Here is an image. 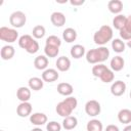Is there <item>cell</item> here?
<instances>
[{"mask_svg":"<svg viewBox=\"0 0 131 131\" xmlns=\"http://www.w3.org/2000/svg\"><path fill=\"white\" fill-rule=\"evenodd\" d=\"M110 56V50L105 46H100L98 48L90 49L86 52V60L89 63H100L107 59Z\"/></svg>","mask_w":131,"mask_h":131,"instance_id":"6da1fadb","label":"cell"},{"mask_svg":"<svg viewBox=\"0 0 131 131\" xmlns=\"http://www.w3.org/2000/svg\"><path fill=\"white\" fill-rule=\"evenodd\" d=\"M112 38H113V29L106 25L101 26L100 29L94 33V36H93L94 43L101 46H103L108 41H111Z\"/></svg>","mask_w":131,"mask_h":131,"instance_id":"7a4b0ae2","label":"cell"},{"mask_svg":"<svg viewBox=\"0 0 131 131\" xmlns=\"http://www.w3.org/2000/svg\"><path fill=\"white\" fill-rule=\"evenodd\" d=\"M18 38V32L13 28L1 27L0 28V39L7 43H13Z\"/></svg>","mask_w":131,"mask_h":131,"instance_id":"3957f363","label":"cell"},{"mask_svg":"<svg viewBox=\"0 0 131 131\" xmlns=\"http://www.w3.org/2000/svg\"><path fill=\"white\" fill-rule=\"evenodd\" d=\"M26 21H27V16L20 10H16L12 12L9 16V23L13 28H21L26 24Z\"/></svg>","mask_w":131,"mask_h":131,"instance_id":"277c9868","label":"cell"},{"mask_svg":"<svg viewBox=\"0 0 131 131\" xmlns=\"http://www.w3.org/2000/svg\"><path fill=\"white\" fill-rule=\"evenodd\" d=\"M100 110H101V107L97 100L92 99V100L87 101L85 104V112L90 117H95V116L99 115Z\"/></svg>","mask_w":131,"mask_h":131,"instance_id":"5b68a950","label":"cell"},{"mask_svg":"<svg viewBox=\"0 0 131 131\" xmlns=\"http://www.w3.org/2000/svg\"><path fill=\"white\" fill-rule=\"evenodd\" d=\"M125 91H126V84L121 80L114 82L111 86V92L115 96H121L125 93Z\"/></svg>","mask_w":131,"mask_h":131,"instance_id":"8992f818","label":"cell"},{"mask_svg":"<svg viewBox=\"0 0 131 131\" xmlns=\"http://www.w3.org/2000/svg\"><path fill=\"white\" fill-rule=\"evenodd\" d=\"M31 113H32V104L29 101L20 102L16 107V114L21 118H26L30 116Z\"/></svg>","mask_w":131,"mask_h":131,"instance_id":"52a82bcc","label":"cell"},{"mask_svg":"<svg viewBox=\"0 0 131 131\" xmlns=\"http://www.w3.org/2000/svg\"><path fill=\"white\" fill-rule=\"evenodd\" d=\"M73 111H74V110H73L64 100L58 102L57 105H56V113H57L59 116L63 117V118L71 116V114H72Z\"/></svg>","mask_w":131,"mask_h":131,"instance_id":"ba28073f","label":"cell"},{"mask_svg":"<svg viewBox=\"0 0 131 131\" xmlns=\"http://www.w3.org/2000/svg\"><path fill=\"white\" fill-rule=\"evenodd\" d=\"M58 77L59 75L55 69H46L42 73V80L44 82H48V83L54 82L58 79Z\"/></svg>","mask_w":131,"mask_h":131,"instance_id":"9c48e42d","label":"cell"},{"mask_svg":"<svg viewBox=\"0 0 131 131\" xmlns=\"http://www.w3.org/2000/svg\"><path fill=\"white\" fill-rule=\"evenodd\" d=\"M30 122L35 126H42L47 123V116L44 113H34L30 116Z\"/></svg>","mask_w":131,"mask_h":131,"instance_id":"30bf717a","label":"cell"},{"mask_svg":"<svg viewBox=\"0 0 131 131\" xmlns=\"http://www.w3.org/2000/svg\"><path fill=\"white\" fill-rule=\"evenodd\" d=\"M50 20H51L53 26H55V27H62L66 24V16H64V14L62 12L55 11V12H53L51 14Z\"/></svg>","mask_w":131,"mask_h":131,"instance_id":"8fae6325","label":"cell"},{"mask_svg":"<svg viewBox=\"0 0 131 131\" xmlns=\"http://www.w3.org/2000/svg\"><path fill=\"white\" fill-rule=\"evenodd\" d=\"M124 64H125V61H124V58L120 55H117V56H114L112 59H111V69L112 71L114 72H120L121 70H123L124 68Z\"/></svg>","mask_w":131,"mask_h":131,"instance_id":"7c38bea8","label":"cell"},{"mask_svg":"<svg viewBox=\"0 0 131 131\" xmlns=\"http://www.w3.org/2000/svg\"><path fill=\"white\" fill-rule=\"evenodd\" d=\"M16 97L21 102L29 101L31 98V89L29 87H25V86L19 87L16 91Z\"/></svg>","mask_w":131,"mask_h":131,"instance_id":"4fadbf2b","label":"cell"},{"mask_svg":"<svg viewBox=\"0 0 131 131\" xmlns=\"http://www.w3.org/2000/svg\"><path fill=\"white\" fill-rule=\"evenodd\" d=\"M55 64H56V68H57L58 71H60V72H67L71 68V60L67 56H60V57L57 58Z\"/></svg>","mask_w":131,"mask_h":131,"instance_id":"5bb4252c","label":"cell"},{"mask_svg":"<svg viewBox=\"0 0 131 131\" xmlns=\"http://www.w3.org/2000/svg\"><path fill=\"white\" fill-rule=\"evenodd\" d=\"M108 10L114 14H119L123 10V2L121 0H111L107 3Z\"/></svg>","mask_w":131,"mask_h":131,"instance_id":"9a60e30c","label":"cell"},{"mask_svg":"<svg viewBox=\"0 0 131 131\" xmlns=\"http://www.w3.org/2000/svg\"><path fill=\"white\" fill-rule=\"evenodd\" d=\"M74 91V88L73 86L70 84V83H67V82H62V83H59L57 85V92L60 94V95H63V96H70Z\"/></svg>","mask_w":131,"mask_h":131,"instance_id":"2e32d148","label":"cell"},{"mask_svg":"<svg viewBox=\"0 0 131 131\" xmlns=\"http://www.w3.org/2000/svg\"><path fill=\"white\" fill-rule=\"evenodd\" d=\"M14 53H15V50H14L13 46H11V45H4L1 48V51H0L1 58L4 59V60L11 59L13 57Z\"/></svg>","mask_w":131,"mask_h":131,"instance_id":"e0dca14e","label":"cell"},{"mask_svg":"<svg viewBox=\"0 0 131 131\" xmlns=\"http://www.w3.org/2000/svg\"><path fill=\"white\" fill-rule=\"evenodd\" d=\"M118 120L122 124L129 125L131 123V111L128 108H123L118 113Z\"/></svg>","mask_w":131,"mask_h":131,"instance_id":"ac0fdd59","label":"cell"},{"mask_svg":"<svg viewBox=\"0 0 131 131\" xmlns=\"http://www.w3.org/2000/svg\"><path fill=\"white\" fill-rule=\"evenodd\" d=\"M34 67L37 70H46L48 67V58L46 55H38L34 59Z\"/></svg>","mask_w":131,"mask_h":131,"instance_id":"d6986e66","label":"cell"},{"mask_svg":"<svg viewBox=\"0 0 131 131\" xmlns=\"http://www.w3.org/2000/svg\"><path fill=\"white\" fill-rule=\"evenodd\" d=\"M29 88L31 90H34V91H38V90H41L43 88V84H44V81L41 79V78H38V77H33V78H30L29 80Z\"/></svg>","mask_w":131,"mask_h":131,"instance_id":"ffe728a7","label":"cell"},{"mask_svg":"<svg viewBox=\"0 0 131 131\" xmlns=\"http://www.w3.org/2000/svg\"><path fill=\"white\" fill-rule=\"evenodd\" d=\"M62 38L68 43L74 42L77 39V32H76V30L73 29V28H67L62 32Z\"/></svg>","mask_w":131,"mask_h":131,"instance_id":"44dd1931","label":"cell"},{"mask_svg":"<svg viewBox=\"0 0 131 131\" xmlns=\"http://www.w3.org/2000/svg\"><path fill=\"white\" fill-rule=\"evenodd\" d=\"M78 125V120L76 117L74 116H69V117H66L62 121V127L66 129V130H72L74 128H76Z\"/></svg>","mask_w":131,"mask_h":131,"instance_id":"7402d4cb","label":"cell"},{"mask_svg":"<svg viewBox=\"0 0 131 131\" xmlns=\"http://www.w3.org/2000/svg\"><path fill=\"white\" fill-rule=\"evenodd\" d=\"M72 57L74 58H80L85 54V47L81 44H76L74 46H72L71 51H70Z\"/></svg>","mask_w":131,"mask_h":131,"instance_id":"603a6c76","label":"cell"},{"mask_svg":"<svg viewBox=\"0 0 131 131\" xmlns=\"http://www.w3.org/2000/svg\"><path fill=\"white\" fill-rule=\"evenodd\" d=\"M87 131H102V123L99 121V120H96V119H93V120H90L88 123H87Z\"/></svg>","mask_w":131,"mask_h":131,"instance_id":"cb8c5ba5","label":"cell"},{"mask_svg":"<svg viewBox=\"0 0 131 131\" xmlns=\"http://www.w3.org/2000/svg\"><path fill=\"white\" fill-rule=\"evenodd\" d=\"M126 17L127 16H125L124 14H118V15H116L114 17V19H113V26H114V28L117 29V30H119V31L121 29H123L124 26H125V23H126Z\"/></svg>","mask_w":131,"mask_h":131,"instance_id":"d4e9b609","label":"cell"},{"mask_svg":"<svg viewBox=\"0 0 131 131\" xmlns=\"http://www.w3.org/2000/svg\"><path fill=\"white\" fill-rule=\"evenodd\" d=\"M125 47H126V44L124 43L123 40L121 39H114L112 41V48L115 52L117 53H122L124 52L125 50Z\"/></svg>","mask_w":131,"mask_h":131,"instance_id":"484cf974","label":"cell"},{"mask_svg":"<svg viewBox=\"0 0 131 131\" xmlns=\"http://www.w3.org/2000/svg\"><path fill=\"white\" fill-rule=\"evenodd\" d=\"M33 40L34 39H33V37L31 35H23L18 39V45H19L20 48H23V49L26 50L30 46V44L32 43Z\"/></svg>","mask_w":131,"mask_h":131,"instance_id":"4316f807","label":"cell"},{"mask_svg":"<svg viewBox=\"0 0 131 131\" xmlns=\"http://www.w3.org/2000/svg\"><path fill=\"white\" fill-rule=\"evenodd\" d=\"M44 52L47 57H56L59 53V47L52 46V45H45Z\"/></svg>","mask_w":131,"mask_h":131,"instance_id":"83f0119b","label":"cell"},{"mask_svg":"<svg viewBox=\"0 0 131 131\" xmlns=\"http://www.w3.org/2000/svg\"><path fill=\"white\" fill-rule=\"evenodd\" d=\"M108 68L106 66H104L103 63H96L95 66H93L92 68V74L94 77L96 78H100V76L107 70Z\"/></svg>","mask_w":131,"mask_h":131,"instance_id":"f1b7e54d","label":"cell"},{"mask_svg":"<svg viewBox=\"0 0 131 131\" xmlns=\"http://www.w3.org/2000/svg\"><path fill=\"white\" fill-rule=\"evenodd\" d=\"M45 33H46L45 28H44L43 26H41V25L35 26V27L33 28V31H32V34H33V36H34L36 39H41V38H43V37L45 36Z\"/></svg>","mask_w":131,"mask_h":131,"instance_id":"f546056e","label":"cell"},{"mask_svg":"<svg viewBox=\"0 0 131 131\" xmlns=\"http://www.w3.org/2000/svg\"><path fill=\"white\" fill-rule=\"evenodd\" d=\"M114 78H115V74L112 70L107 69L101 76H100V80L103 82V83H110V82H113L114 81Z\"/></svg>","mask_w":131,"mask_h":131,"instance_id":"4dcf8cb0","label":"cell"},{"mask_svg":"<svg viewBox=\"0 0 131 131\" xmlns=\"http://www.w3.org/2000/svg\"><path fill=\"white\" fill-rule=\"evenodd\" d=\"M46 45H52V46L59 47L61 45V41H60V39L57 36L51 35V36L47 37V39H46Z\"/></svg>","mask_w":131,"mask_h":131,"instance_id":"1f68e13d","label":"cell"},{"mask_svg":"<svg viewBox=\"0 0 131 131\" xmlns=\"http://www.w3.org/2000/svg\"><path fill=\"white\" fill-rule=\"evenodd\" d=\"M46 129L47 131H60L61 130V125L55 121H51L49 123H47L46 125Z\"/></svg>","mask_w":131,"mask_h":131,"instance_id":"d6a6232c","label":"cell"},{"mask_svg":"<svg viewBox=\"0 0 131 131\" xmlns=\"http://www.w3.org/2000/svg\"><path fill=\"white\" fill-rule=\"evenodd\" d=\"M39 50V43L34 39L33 41H32V43L30 44V46L26 49V51L28 52V53H31V54H34V53H36L37 51Z\"/></svg>","mask_w":131,"mask_h":131,"instance_id":"836d02e7","label":"cell"},{"mask_svg":"<svg viewBox=\"0 0 131 131\" xmlns=\"http://www.w3.org/2000/svg\"><path fill=\"white\" fill-rule=\"evenodd\" d=\"M119 32H120V37H121L123 40H127V41L131 40V32H129V31L125 30L124 28H123V29H121Z\"/></svg>","mask_w":131,"mask_h":131,"instance_id":"e575fe53","label":"cell"},{"mask_svg":"<svg viewBox=\"0 0 131 131\" xmlns=\"http://www.w3.org/2000/svg\"><path fill=\"white\" fill-rule=\"evenodd\" d=\"M124 29L131 32V15L127 16L126 17V23H125V26H124Z\"/></svg>","mask_w":131,"mask_h":131,"instance_id":"d590c367","label":"cell"},{"mask_svg":"<svg viewBox=\"0 0 131 131\" xmlns=\"http://www.w3.org/2000/svg\"><path fill=\"white\" fill-rule=\"evenodd\" d=\"M105 131H120V130H119L118 126L111 124V125H107V126H106V128H105Z\"/></svg>","mask_w":131,"mask_h":131,"instance_id":"8d00e7d4","label":"cell"},{"mask_svg":"<svg viewBox=\"0 0 131 131\" xmlns=\"http://www.w3.org/2000/svg\"><path fill=\"white\" fill-rule=\"evenodd\" d=\"M70 3L72 5H82L84 3V0H71Z\"/></svg>","mask_w":131,"mask_h":131,"instance_id":"74e56055","label":"cell"},{"mask_svg":"<svg viewBox=\"0 0 131 131\" xmlns=\"http://www.w3.org/2000/svg\"><path fill=\"white\" fill-rule=\"evenodd\" d=\"M123 131H131V124H129V125H127L124 129H123Z\"/></svg>","mask_w":131,"mask_h":131,"instance_id":"f35d334b","label":"cell"},{"mask_svg":"<svg viewBox=\"0 0 131 131\" xmlns=\"http://www.w3.org/2000/svg\"><path fill=\"white\" fill-rule=\"evenodd\" d=\"M31 131H43L41 128H39V127H37V128H34V129H32Z\"/></svg>","mask_w":131,"mask_h":131,"instance_id":"ab89813d","label":"cell"},{"mask_svg":"<svg viewBox=\"0 0 131 131\" xmlns=\"http://www.w3.org/2000/svg\"><path fill=\"white\" fill-rule=\"evenodd\" d=\"M127 46H128V47L131 49V40H129V41L127 42Z\"/></svg>","mask_w":131,"mask_h":131,"instance_id":"60d3db41","label":"cell"},{"mask_svg":"<svg viewBox=\"0 0 131 131\" xmlns=\"http://www.w3.org/2000/svg\"><path fill=\"white\" fill-rule=\"evenodd\" d=\"M130 98H131V92H130Z\"/></svg>","mask_w":131,"mask_h":131,"instance_id":"b9f144b4","label":"cell"},{"mask_svg":"<svg viewBox=\"0 0 131 131\" xmlns=\"http://www.w3.org/2000/svg\"><path fill=\"white\" fill-rule=\"evenodd\" d=\"M1 131H4V130H1Z\"/></svg>","mask_w":131,"mask_h":131,"instance_id":"7bdbcfd3","label":"cell"}]
</instances>
